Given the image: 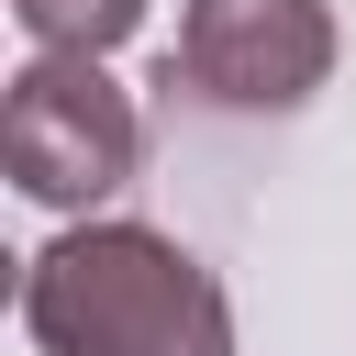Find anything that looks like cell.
<instances>
[{"instance_id": "6da1fadb", "label": "cell", "mask_w": 356, "mask_h": 356, "mask_svg": "<svg viewBox=\"0 0 356 356\" xmlns=\"http://www.w3.org/2000/svg\"><path fill=\"white\" fill-rule=\"evenodd\" d=\"M22 334L44 356H234L211 267L156 222H78L22 267Z\"/></svg>"}, {"instance_id": "7a4b0ae2", "label": "cell", "mask_w": 356, "mask_h": 356, "mask_svg": "<svg viewBox=\"0 0 356 356\" xmlns=\"http://www.w3.org/2000/svg\"><path fill=\"white\" fill-rule=\"evenodd\" d=\"M134 156H145V122H134V100L100 78V56H56V44H44V56L11 78V100H0V167H11L22 200L89 211V200H111V189L134 178Z\"/></svg>"}, {"instance_id": "3957f363", "label": "cell", "mask_w": 356, "mask_h": 356, "mask_svg": "<svg viewBox=\"0 0 356 356\" xmlns=\"http://www.w3.org/2000/svg\"><path fill=\"white\" fill-rule=\"evenodd\" d=\"M167 78H189L211 111H300L334 78V11L323 0H189Z\"/></svg>"}, {"instance_id": "277c9868", "label": "cell", "mask_w": 356, "mask_h": 356, "mask_svg": "<svg viewBox=\"0 0 356 356\" xmlns=\"http://www.w3.org/2000/svg\"><path fill=\"white\" fill-rule=\"evenodd\" d=\"M11 22L33 44H56V56H111L145 22V0H11Z\"/></svg>"}]
</instances>
